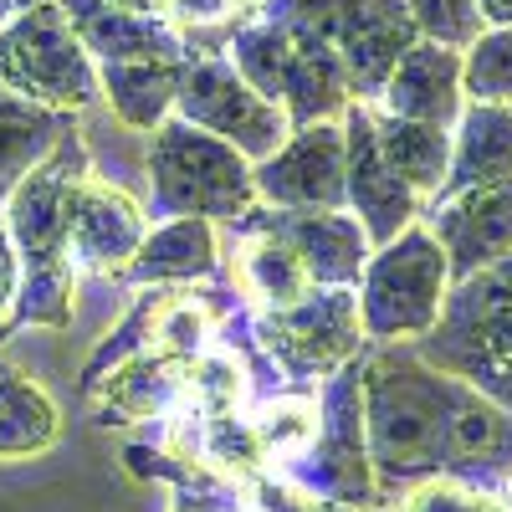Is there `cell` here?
Segmentation results:
<instances>
[{
    "label": "cell",
    "instance_id": "cell-1",
    "mask_svg": "<svg viewBox=\"0 0 512 512\" xmlns=\"http://www.w3.org/2000/svg\"><path fill=\"white\" fill-rule=\"evenodd\" d=\"M369 466L390 507L431 477L497 487L512 472V410L441 374L405 344H369L359 354Z\"/></svg>",
    "mask_w": 512,
    "mask_h": 512
},
{
    "label": "cell",
    "instance_id": "cell-2",
    "mask_svg": "<svg viewBox=\"0 0 512 512\" xmlns=\"http://www.w3.org/2000/svg\"><path fill=\"white\" fill-rule=\"evenodd\" d=\"M93 169L88 139L72 134L41 159L0 205V221L21 256V292L11 308L16 328H72V185Z\"/></svg>",
    "mask_w": 512,
    "mask_h": 512
},
{
    "label": "cell",
    "instance_id": "cell-3",
    "mask_svg": "<svg viewBox=\"0 0 512 512\" xmlns=\"http://www.w3.org/2000/svg\"><path fill=\"white\" fill-rule=\"evenodd\" d=\"M415 354L512 410V256L451 282L446 308Z\"/></svg>",
    "mask_w": 512,
    "mask_h": 512
},
{
    "label": "cell",
    "instance_id": "cell-4",
    "mask_svg": "<svg viewBox=\"0 0 512 512\" xmlns=\"http://www.w3.org/2000/svg\"><path fill=\"white\" fill-rule=\"evenodd\" d=\"M226 62L251 82L267 103H277L287 113L292 128L303 123H323L338 118L354 98H349V77L338 67V57L323 41L292 21L277 16H256L246 26H236L226 36Z\"/></svg>",
    "mask_w": 512,
    "mask_h": 512
},
{
    "label": "cell",
    "instance_id": "cell-5",
    "mask_svg": "<svg viewBox=\"0 0 512 512\" xmlns=\"http://www.w3.org/2000/svg\"><path fill=\"white\" fill-rule=\"evenodd\" d=\"M149 195L159 216H205L216 226H236L256 205V164L205 128L164 118L149 134Z\"/></svg>",
    "mask_w": 512,
    "mask_h": 512
},
{
    "label": "cell",
    "instance_id": "cell-6",
    "mask_svg": "<svg viewBox=\"0 0 512 512\" xmlns=\"http://www.w3.org/2000/svg\"><path fill=\"white\" fill-rule=\"evenodd\" d=\"M451 292V267L441 241L425 231V221L405 226L390 246H374L364 262L354 297L369 344H420L436 328Z\"/></svg>",
    "mask_w": 512,
    "mask_h": 512
},
{
    "label": "cell",
    "instance_id": "cell-7",
    "mask_svg": "<svg viewBox=\"0 0 512 512\" xmlns=\"http://www.w3.org/2000/svg\"><path fill=\"white\" fill-rule=\"evenodd\" d=\"M262 16L313 31L344 67L354 103H374L395 62L420 41L405 0H267Z\"/></svg>",
    "mask_w": 512,
    "mask_h": 512
},
{
    "label": "cell",
    "instance_id": "cell-8",
    "mask_svg": "<svg viewBox=\"0 0 512 512\" xmlns=\"http://www.w3.org/2000/svg\"><path fill=\"white\" fill-rule=\"evenodd\" d=\"M0 88L57 113L98 103V67L57 0L26 6L0 26Z\"/></svg>",
    "mask_w": 512,
    "mask_h": 512
},
{
    "label": "cell",
    "instance_id": "cell-9",
    "mask_svg": "<svg viewBox=\"0 0 512 512\" xmlns=\"http://www.w3.org/2000/svg\"><path fill=\"white\" fill-rule=\"evenodd\" d=\"M251 333L292 390H318L369 349L354 287H313L303 303L256 313Z\"/></svg>",
    "mask_w": 512,
    "mask_h": 512
},
{
    "label": "cell",
    "instance_id": "cell-10",
    "mask_svg": "<svg viewBox=\"0 0 512 512\" xmlns=\"http://www.w3.org/2000/svg\"><path fill=\"white\" fill-rule=\"evenodd\" d=\"M287 482H297L313 497L344 502V507H364V512L384 507L379 487H374V466H369L359 359L323 384V395H318V436L297 461H287Z\"/></svg>",
    "mask_w": 512,
    "mask_h": 512
},
{
    "label": "cell",
    "instance_id": "cell-11",
    "mask_svg": "<svg viewBox=\"0 0 512 512\" xmlns=\"http://www.w3.org/2000/svg\"><path fill=\"white\" fill-rule=\"evenodd\" d=\"M175 118L205 128V134L226 139L231 149H241L251 164L272 159L292 123L277 103H267L251 82L226 62L221 47H195L180 67V93H175Z\"/></svg>",
    "mask_w": 512,
    "mask_h": 512
},
{
    "label": "cell",
    "instance_id": "cell-12",
    "mask_svg": "<svg viewBox=\"0 0 512 512\" xmlns=\"http://www.w3.org/2000/svg\"><path fill=\"white\" fill-rule=\"evenodd\" d=\"M338 123H344V210L364 226L369 246H390L405 226L420 221L425 205L379 154L369 103H349Z\"/></svg>",
    "mask_w": 512,
    "mask_h": 512
},
{
    "label": "cell",
    "instance_id": "cell-13",
    "mask_svg": "<svg viewBox=\"0 0 512 512\" xmlns=\"http://www.w3.org/2000/svg\"><path fill=\"white\" fill-rule=\"evenodd\" d=\"M338 118L292 128L287 144L256 164V200L272 210H344V123Z\"/></svg>",
    "mask_w": 512,
    "mask_h": 512
},
{
    "label": "cell",
    "instance_id": "cell-14",
    "mask_svg": "<svg viewBox=\"0 0 512 512\" xmlns=\"http://www.w3.org/2000/svg\"><path fill=\"white\" fill-rule=\"evenodd\" d=\"M241 226H262L277 241H287L303 272L313 277V287H354L364 262L374 256L364 226L349 210H272L256 200L241 216Z\"/></svg>",
    "mask_w": 512,
    "mask_h": 512
},
{
    "label": "cell",
    "instance_id": "cell-15",
    "mask_svg": "<svg viewBox=\"0 0 512 512\" xmlns=\"http://www.w3.org/2000/svg\"><path fill=\"white\" fill-rule=\"evenodd\" d=\"M420 221L441 241L451 282H466V277H477L482 267L512 256V180L446 195L436 205H425Z\"/></svg>",
    "mask_w": 512,
    "mask_h": 512
},
{
    "label": "cell",
    "instance_id": "cell-16",
    "mask_svg": "<svg viewBox=\"0 0 512 512\" xmlns=\"http://www.w3.org/2000/svg\"><path fill=\"white\" fill-rule=\"evenodd\" d=\"M149 236V216L134 195L98 180L93 169L72 185V262L93 277L118 282Z\"/></svg>",
    "mask_w": 512,
    "mask_h": 512
},
{
    "label": "cell",
    "instance_id": "cell-17",
    "mask_svg": "<svg viewBox=\"0 0 512 512\" xmlns=\"http://www.w3.org/2000/svg\"><path fill=\"white\" fill-rule=\"evenodd\" d=\"M67 11L82 52L93 57V67L113 62H185L190 57V36H180L164 16H128L113 11L103 0H57Z\"/></svg>",
    "mask_w": 512,
    "mask_h": 512
},
{
    "label": "cell",
    "instance_id": "cell-18",
    "mask_svg": "<svg viewBox=\"0 0 512 512\" xmlns=\"http://www.w3.org/2000/svg\"><path fill=\"white\" fill-rule=\"evenodd\" d=\"M221 272V226L205 216H169L149 226L134 262L123 267V287H195Z\"/></svg>",
    "mask_w": 512,
    "mask_h": 512
},
{
    "label": "cell",
    "instance_id": "cell-19",
    "mask_svg": "<svg viewBox=\"0 0 512 512\" xmlns=\"http://www.w3.org/2000/svg\"><path fill=\"white\" fill-rule=\"evenodd\" d=\"M461 103H466V93H461V52L456 47H436V41H425V36L395 62L384 93L374 98L379 113L436 123V128H456Z\"/></svg>",
    "mask_w": 512,
    "mask_h": 512
},
{
    "label": "cell",
    "instance_id": "cell-20",
    "mask_svg": "<svg viewBox=\"0 0 512 512\" xmlns=\"http://www.w3.org/2000/svg\"><path fill=\"white\" fill-rule=\"evenodd\" d=\"M88 395H98V425H139V420H164L185 405V364L164 359L154 349L123 359L108 369Z\"/></svg>",
    "mask_w": 512,
    "mask_h": 512
},
{
    "label": "cell",
    "instance_id": "cell-21",
    "mask_svg": "<svg viewBox=\"0 0 512 512\" xmlns=\"http://www.w3.org/2000/svg\"><path fill=\"white\" fill-rule=\"evenodd\" d=\"M497 180H512V103L466 98L451 128V169H446L436 200L477 190V185H497Z\"/></svg>",
    "mask_w": 512,
    "mask_h": 512
},
{
    "label": "cell",
    "instance_id": "cell-22",
    "mask_svg": "<svg viewBox=\"0 0 512 512\" xmlns=\"http://www.w3.org/2000/svg\"><path fill=\"white\" fill-rule=\"evenodd\" d=\"M236 236V251H231V277H236V292L256 313H272V308H292L313 292V277L303 272V262L292 256L287 241H277L272 231L262 226H226Z\"/></svg>",
    "mask_w": 512,
    "mask_h": 512
},
{
    "label": "cell",
    "instance_id": "cell-23",
    "mask_svg": "<svg viewBox=\"0 0 512 512\" xmlns=\"http://www.w3.org/2000/svg\"><path fill=\"white\" fill-rule=\"evenodd\" d=\"M72 128H77V113L41 108V103H26V98L0 88V205L11 200V190L72 134Z\"/></svg>",
    "mask_w": 512,
    "mask_h": 512
},
{
    "label": "cell",
    "instance_id": "cell-24",
    "mask_svg": "<svg viewBox=\"0 0 512 512\" xmlns=\"http://www.w3.org/2000/svg\"><path fill=\"white\" fill-rule=\"evenodd\" d=\"M180 67L185 62H113V67H98V98H108V108L123 128L154 134L164 118H175Z\"/></svg>",
    "mask_w": 512,
    "mask_h": 512
},
{
    "label": "cell",
    "instance_id": "cell-25",
    "mask_svg": "<svg viewBox=\"0 0 512 512\" xmlns=\"http://www.w3.org/2000/svg\"><path fill=\"white\" fill-rule=\"evenodd\" d=\"M374 139H379V154L390 159V169L420 195V205H431L441 180H446V169H451V128L395 118V113L374 108Z\"/></svg>",
    "mask_w": 512,
    "mask_h": 512
},
{
    "label": "cell",
    "instance_id": "cell-26",
    "mask_svg": "<svg viewBox=\"0 0 512 512\" xmlns=\"http://www.w3.org/2000/svg\"><path fill=\"white\" fill-rule=\"evenodd\" d=\"M62 436V410L21 369L0 364V461L47 456Z\"/></svg>",
    "mask_w": 512,
    "mask_h": 512
},
{
    "label": "cell",
    "instance_id": "cell-27",
    "mask_svg": "<svg viewBox=\"0 0 512 512\" xmlns=\"http://www.w3.org/2000/svg\"><path fill=\"white\" fill-rule=\"evenodd\" d=\"M231 318V303L221 292H205V287H169L164 297V308L154 318V354L164 359H200L210 349V338L221 333V323Z\"/></svg>",
    "mask_w": 512,
    "mask_h": 512
},
{
    "label": "cell",
    "instance_id": "cell-28",
    "mask_svg": "<svg viewBox=\"0 0 512 512\" xmlns=\"http://www.w3.org/2000/svg\"><path fill=\"white\" fill-rule=\"evenodd\" d=\"M200 466L210 477H221L226 487H246L267 472V451H262V436H256L251 415H210L200 420Z\"/></svg>",
    "mask_w": 512,
    "mask_h": 512
},
{
    "label": "cell",
    "instance_id": "cell-29",
    "mask_svg": "<svg viewBox=\"0 0 512 512\" xmlns=\"http://www.w3.org/2000/svg\"><path fill=\"white\" fill-rule=\"evenodd\" d=\"M251 425H256V436H262L267 461L287 466V461L303 456L313 446V436H318V395L313 390H287V395H277L267 405H256Z\"/></svg>",
    "mask_w": 512,
    "mask_h": 512
},
{
    "label": "cell",
    "instance_id": "cell-30",
    "mask_svg": "<svg viewBox=\"0 0 512 512\" xmlns=\"http://www.w3.org/2000/svg\"><path fill=\"white\" fill-rule=\"evenodd\" d=\"M246 395H251V384H246V369L236 354L210 344L200 359L185 364V410H195L200 420L246 410Z\"/></svg>",
    "mask_w": 512,
    "mask_h": 512
},
{
    "label": "cell",
    "instance_id": "cell-31",
    "mask_svg": "<svg viewBox=\"0 0 512 512\" xmlns=\"http://www.w3.org/2000/svg\"><path fill=\"white\" fill-rule=\"evenodd\" d=\"M164 297H169V287H139L134 308L123 313V323L108 328L103 344L93 349V359L82 364V390H93L108 369H118L123 359H134V354H144V349L154 344V318H159V308H164Z\"/></svg>",
    "mask_w": 512,
    "mask_h": 512
},
{
    "label": "cell",
    "instance_id": "cell-32",
    "mask_svg": "<svg viewBox=\"0 0 512 512\" xmlns=\"http://www.w3.org/2000/svg\"><path fill=\"white\" fill-rule=\"evenodd\" d=\"M461 93L477 103H512V26H487L461 52Z\"/></svg>",
    "mask_w": 512,
    "mask_h": 512
},
{
    "label": "cell",
    "instance_id": "cell-33",
    "mask_svg": "<svg viewBox=\"0 0 512 512\" xmlns=\"http://www.w3.org/2000/svg\"><path fill=\"white\" fill-rule=\"evenodd\" d=\"M405 6H410L415 31H420L425 41H436V47L466 52V47H472V41L487 31L477 0H405Z\"/></svg>",
    "mask_w": 512,
    "mask_h": 512
},
{
    "label": "cell",
    "instance_id": "cell-34",
    "mask_svg": "<svg viewBox=\"0 0 512 512\" xmlns=\"http://www.w3.org/2000/svg\"><path fill=\"white\" fill-rule=\"evenodd\" d=\"M400 512H512L497 487H472L456 477H431L400 497Z\"/></svg>",
    "mask_w": 512,
    "mask_h": 512
},
{
    "label": "cell",
    "instance_id": "cell-35",
    "mask_svg": "<svg viewBox=\"0 0 512 512\" xmlns=\"http://www.w3.org/2000/svg\"><path fill=\"white\" fill-rule=\"evenodd\" d=\"M164 21L195 41L200 31H226L231 36L236 26H246L256 16H251L246 0H164Z\"/></svg>",
    "mask_w": 512,
    "mask_h": 512
},
{
    "label": "cell",
    "instance_id": "cell-36",
    "mask_svg": "<svg viewBox=\"0 0 512 512\" xmlns=\"http://www.w3.org/2000/svg\"><path fill=\"white\" fill-rule=\"evenodd\" d=\"M16 292H21V256L11 246V231L0 221V338L11 333V308H16Z\"/></svg>",
    "mask_w": 512,
    "mask_h": 512
},
{
    "label": "cell",
    "instance_id": "cell-37",
    "mask_svg": "<svg viewBox=\"0 0 512 512\" xmlns=\"http://www.w3.org/2000/svg\"><path fill=\"white\" fill-rule=\"evenodd\" d=\"M169 512H246V507L231 502L221 487H175L169 492Z\"/></svg>",
    "mask_w": 512,
    "mask_h": 512
},
{
    "label": "cell",
    "instance_id": "cell-38",
    "mask_svg": "<svg viewBox=\"0 0 512 512\" xmlns=\"http://www.w3.org/2000/svg\"><path fill=\"white\" fill-rule=\"evenodd\" d=\"M482 26H512V0H477Z\"/></svg>",
    "mask_w": 512,
    "mask_h": 512
},
{
    "label": "cell",
    "instance_id": "cell-39",
    "mask_svg": "<svg viewBox=\"0 0 512 512\" xmlns=\"http://www.w3.org/2000/svg\"><path fill=\"white\" fill-rule=\"evenodd\" d=\"M113 11H128V16H164V0H103Z\"/></svg>",
    "mask_w": 512,
    "mask_h": 512
},
{
    "label": "cell",
    "instance_id": "cell-40",
    "mask_svg": "<svg viewBox=\"0 0 512 512\" xmlns=\"http://www.w3.org/2000/svg\"><path fill=\"white\" fill-rule=\"evenodd\" d=\"M297 512H364V507H344V502H328V497H313V492H308ZM379 512H390V507H379Z\"/></svg>",
    "mask_w": 512,
    "mask_h": 512
},
{
    "label": "cell",
    "instance_id": "cell-41",
    "mask_svg": "<svg viewBox=\"0 0 512 512\" xmlns=\"http://www.w3.org/2000/svg\"><path fill=\"white\" fill-rule=\"evenodd\" d=\"M497 492H502V502H507V507H512V472H507V477H502V482H497Z\"/></svg>",
    "mask_w": 512,
    "mask_h": 512
},
{
    "label": "cell",
    "instance_id": "cell-42",
    "mask_svg": "<svg viewBox=\"0 0 512 512\" xmlns=\"http://www.w3.org/2000/svg\"><path fill=\"white\" fill-rule=\"evenodd\" d=\"M11 16H16V0H0V26H6Z\"/></svg>",
    "mask_w": 512,
    "mask_h": 512
},
{
    "label": "cell",
    "instance_id": "cell-43",
    "mask_svg": "<svg viewBox=\"0 0 512 512\" xmlns=\"http://www.w3.org/2000/svg\"><path fill=\"white\" fill-rule=\"evenodd\" d=\"M246 6H251V16H262V6H267V0H246Z\"/></svg>",
    "mask_w": 512,
    "mask_h": 512
},
{
    "label": "cell",
    "instance_id": "cell-44",
    "mask_svg": "<svg viewBox=\"0 0 512 512\" xmlns=\"http://www.w3.org/2000/svg\"><path fill=\"white\" fill-rule=\"evenodd\" d=\"M26 6H41V0H16V11H26Z\"/></svg>",
    "mask_w": 512,
    "mask_h": 512
}]
</instances>
